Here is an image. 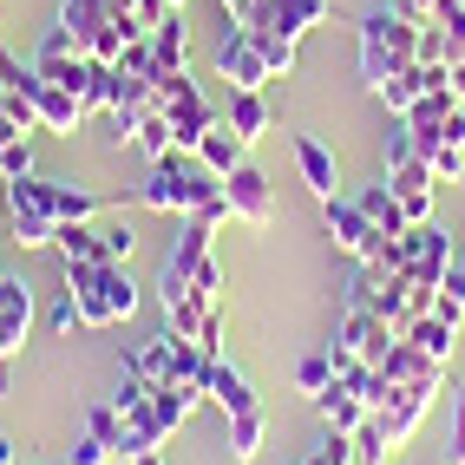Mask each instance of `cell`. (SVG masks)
Returning <instances> with one entry per match:
<instances>
[{"label":"cell","instance_id":"obj_1","mask_svg":"<svg viewBox=\"0 0 465 465\" xmlns=\"http://www.w3.org/2000/svg\"><path fill=\"white\" fill-rule=\"evenodd\" d=\"M216 191H223V177H216V171H203V164H191V158H183V151H171V158H158V164H151L144 171V183H138V203L144 210H158V216H191L203 197H216Z\"/></svg>","mask_w":465,"mask_h":465},{"label":"cell","instance_id":"obj_2","mask_svg":"<svg viewBox=\"0 0 465 465\" xmlns=\"http://www.w3.org/2000/svg\"><path fill=\"white\" fill-rule=\"evenodd\" d=\"M413 59H420V26L413 20H400V14H367L361 20V79H367V92L381 79H393V73H407Z\"/></svg>","mask_w":465,"mask_h":465},{"label":"cell","instance_id":"obj_3","mask_svg":"<svg viewBox=\"0 0 465 465\" xmlns=\"http://www.w3.org/2000/svg\"><path fill=\"white\" fill-rule=\"evenodd\" d=\"M393 341L400 334L381 315H367V308H341V328L328 341V361H334V374H348V367H381Z\"/></svg>","mask_w":465,"mask_h":465},{"label":"cell","instance_id":"obj_4","mask_svg":"<svg viewBox=\"0 0 465 465\" xmlns=\"http://www.w3.org/2000/svg\"><path fill=\"white\" fill-rule=\"evenodd\" d=\"M210 236H216V230H203L197 216H177V242L164 250V269H158V302H164V308L191 295L197 269L210 262Z\"/></svg>","mask_w":465,"mask_h":465},{"label":"cell","instance_id":"obj_5","mask_svg":"<svg viewBox=\"0 0 465 465\" xmlns=\"http://www.w3.org/2000/svg\"><path fill=\"white\" fill-rule=\"evenodd\" d=\"M322 223H328V236H334V250H348L354 262H381V256H387V236L374 230V216H367L354 197H328V203H322Z\"/></svg>","mask_w":465,"mask_h":465},{"label":"cell","instance_id":"obj_6","mask_svg":"<svg viewBox=\"0 0 465 465\" xmlns=\"http://www.w3.org/2000/svg\"><path fill=\"white\" fill-rule=\"evenodd\" d=\"M216 73L230 79V92H262L275 73H269V59H262V46H256V34L250 26H230L223 40H216Z\"/></svg>","mask_w":465,"mask_h":465},{"label":"cell","instance_id":"obj_7","mask_svg":"<svg viewBox=\"0 0 465 465\" xmlns=\"http://www.w3.org/2000/svg\"><path fill=\"white\" fill-rule=\"evenodd\" d=\"M223 197H230V216L236 223H250V230H269L275 223V183L262 164H236L223 177Z\"/></svg>","mask_w":465,"mask_h":465},{"label":"cell","instance_id":"obj_8","mask_svg":"<svg viewBox=\"0 0 465 465\" xmlns=\"http://www.w3.org/2000/svg\"><path fill=\"white\" fill-rule=\"evenodd\" d=\"M164 118H171L177 151H183V158H197L203 132H210V125H223V105H210V99H203V85H197V79H183V85H177V99L164 105Z\"/></svg>","mask_w":465,"mask_h":465},{"label":"cell","instance_id":"obj_9","mask_svg":"<svg viewBox=\"0 0 465 465\" xmlns=\"http://www.w3.org/2000/svg\"><path fill=\"white\" fill-rule=\"evenodd\" d=\"M328 20V0H256V14L242 26H269V34H289L302 46V34H315Z\"/></svg>","mask_w":465,"mask_h":465},{"label":"cell","instance_id":"obj_10","mask_svg":"<svg viewBox=\"0 0 465 465\" xmlns=\"http://www.w3.org/2000/svg\"><path fill=\"white\" fill-rule=\"evenodd\" d=\"M387 177V191L400 197V210H407V223H432V197H440V177H432L426 158L413 164H400V171H381Z\"/></svg>","mask_w":465,"mask_h":465},{"label":"cell","instance_id":"obj_11","mask_svg":"<svg viewBox=\"0 0 465 465\" xmlns=\"http://www.w3.org/2000/svg\"><path fill=\"white\" fill-rule=\"evenodd\" d=\"M315 407H322V420L334 426V432H354L361 420H374L367 413V400H361V367H348V374H334L322 393H315Z\"/></svg>","mask_w":465,"mask_h":465},{"label":"cell","instance_id":"obj_12","mask_svg":"<svg viewBox=\"0 0 465 465\" xmlns=\"http://www.w3.org/2000/svg\"><path fill=\"white\" fill-rule=\"evenodd\" d=\"M426 407H432V393H426V387H393V400H387V407L374 413L393 452H400V446H407V440H413V432H420V420H426Z\"/></svg>","mask_w":465,"mask_h":465},{"label":"cell","instance_id":"obj_13","mask_svg":"<svg viewBox=\"0 0 465 465\" xmlns=\"http://www.w3.org/2000/svg\"><path fill=\"white\" fill-rule=\"evenodd\" d=\"M381 374H387L393 387H426V393H440L446 367L432 361V354H420L413 341H393V348H387V361H381Z\"/></svg>","mask_w":465,"mask_h":465},{"label":"cell","instance_id":"obj_14","mask_svg":"<svg viewBox=\"0 0 465 465\" xmlns=\"http://www.w3.org/2000/svg\"><path fill=\"white\" fill-rule=\"evenodd\" d=\"M295 171H302V183H308V191H315L322 203H328V197H341V171H334V151H328L322 138L295 132Z\"/></svg>","mask_w":465,"mask_h":465},{"label":"cell","instance_id":"obj_15","mask_svg":"<svg viewBox=\"0 0 465 465\" xmlns=\"http://www.w3.org/2000/svg\"><path fill=\"white\" fill-rule=\"evenodd\" d=\"M105 20H112L105 0H59V26H53V34L66 40L73 53H85V46H92V34H99Z\"/></svg>","mask_w":465,"mask_h":465},{"label":"cell","instance_id":"obj_16","mask_svg":"<svg viewBox=\"0 0 465 465\" xmlns=\"http://www.w3.org/2000/svg\"><path fill=\"white\" fill-rule=\"evenodd\" d=\"M210 407H223V413L236 420V413H256L262 400H256V387H250V374H242V367L216 361V367H210Z\"/></svg>","mask_w":465,"mask_h":465},{"label":"cell","instance_id":"obj_17","mask_svg":"<svg viewBox=\"0 0 465 465\" xmlns=\"http://www.w3.org/2000/svg\"><path fill=\"white\" fill-rule=\"evenodd\" d=\"M223 125L242 138V144H262L269 138V99H262V92H230V105H223Z\"/></svg>","mask_w":465,"mask_h":465},{"label":"cell","instance_id":"obj_18","mask_svg":"<svg viewBox=\"0 0 465 465\" xmlns=\"http://www.w3.org/2000/svg\"><path fill=\"white\" fill-rule=\"evenodd\" d=\"M164 446H171V432L158 426V413H151V407H138V413H125V432H118V446H112V452L132 465V459H144V452H164Z\"/></svg>","mask_w":465,"mask_h":465},{"label":"cell","instance_id":"obj_19","mask_svg":"<svg viewBox=\"0 0 465 465\" xmlns=\"http://www.w3.org/2000/svg\"><path fill=\"white\" fill-rule=\"evenodd\" d=\"M354 203H361L367 216H374V230H381L387 242L413 230V223H407V210H400V197L387 191V177H381V183H361V191H354Z\"/></svg>","mask_w":465,"mask_h":465},{"label":"cell","instance_id":"obj_20","mask_svg":"<svg viewBox=\"0 0 465 465\" xmlns=\"http://www.w3.org/2000/svg\"><path fill=\"white\" fill-rule=\"evenodd\" d=\"M197 164H203V171H216V177H230L236 164H250V144H242L230 125H210V132H203V144H197Z\"/></svg>","mask_w":465,"mask_h":465},{"label":"cell","instance_id":"obj_21","mask_svg":"<svg viewBox=\"0 0 465 465\" xmlns=\"http://www.w3.org/2000/svg\"><path fill=\"white\" fill-rule=\"evenodd\" d=\"M125 367H138V374H144L151 387H171V381H177V361H171V328H164V334H151V341H138V348L125 354Z\"/></svg>","mask_w":465,"mask_h":465},{"label":"cell","instance_id":"obj_22","mask_svg":"<svg viewBox=\"0 0 465 465\" xmlns=\"http://www.w3.org/2000/svg\"><path fill=\"white\" fill-rule=\"evenodd\" d=\"M400 341H413L420 354H432V361L446 367V361H452V348H459V328H452V322L440 315V308H432V315H420V322H413L407 334H400Z\"/></svg>","mask_w":465,"mask_h":465},{"label":"cell","instance_id":"obj_23","mask_svg":"<svg viewBox=\"0 0 465 465\" xmlns=\"http://www.w3.org/2000/svg\"><path fill=\"white\" fill-rule=\"evenodd\" d=\"M7 223H14L20 250H53V242H59V223L46 210H34V203H7Z\"/></svg>","mask_w":465,"mask_h":465},{"label":"cell","instance_id":"obj_24","mask_svg":"<svg viewBox=\"0 0 465 465\" xmlns=\"http://www.w3.org/2000/svg\"><path fill=\"white\" fill-rule=\"evenodd\" d=\"M66 262H105V242H99V216L92 223H59V242H53Z\"/></svg>","mask_w":465,"mask_h":465},{"label":"cell","instance_id":"obj_25","mask_svg":"<svg viewBox=\"0 0 465 465\" xmlns=\"http://www.w3.org/2000/svg\"><path fill=\"white\" fill-rule=\"evenodd\" d=\"M151 53H158V66H183V59H191V26H183V14H164L151 26Z\"/></svg>","mask_w":465,"mask_h":465},{"label":"cell","instance_id":"obj_26","mask_svg":"<svg viewBox=\"0 0 465 465\" xmlns=\"http://www.w3.org/2000/svg\"><path fill=\"white\" fill-rule=\"evenodd\" d=\"M216 308H223V302L183 295V302H171V308H164V328H171V334H183V341H197V334H203V322L216 315Z\"/></svg>","mask_w":465,"mask_h":465},{"label":"cell","instance_id":"obj_27","mask_svg":"<svg viewBox=\"0 0 465 465\" xmlns=\"http://www.w3.org/2000/svg\"><path fill=\"white\" fill-rule=\"evenodd\" d=\"M262 432H269L262 407H256V413H236V420H230V459H236V465H250V459L262 452Z\"/></svg>","mask_w":465,"mask_h":465},{"label":"cell","instance_id":"obj_28","mask_svg":"<svg viewBox=\"0 0 465 465\" xmlns=\"http://www.w3.org/2000/svg\"><path fill=\"white\" fill-rule=\"evenodd\" d=\"M459 112V99H452V85H440V92H426V99L407 112V125L413 132H432V138H440V125H446V118Z\"/></svg>","mask_w":465,"mask_h":465},{"label":"cell","instance_id":"obj_29","mask_svg":"<svg viewBox=\"0 0 465 465\" xmlns=\"http://www.w3.org/2000/svg\"><path fill=\"white\" fill-rule=\"evenodd\" d=\"M99 282H105V308H112V322H125L132 308H138V282L125 275V262H105V269H99Z\"/></svg>","mask_w":465,"mask_h":465},{"label":"cell","instance_id":"obj_30","mask_svg":"<svg viewBox=\"0 0 465 465\" xmlns=\"http://www.w3.org/2000/svg\"><path fill=\"white\" fill-rule=\"evenodd\" d=\"M132 151H144L151 164H158V158H171V151H177V138H171V118H164V112H151L144 125H138V144H132Z\"/></svg>","mask_w":465,"mask_h":465},{"label":"cell","instance_id":"obj_31","mask_svg":"<svg viewBox=\"0 0 465 465\" xmlns=\"http://www.w3.org/2000/svg\"><path fill=\"white\" fill-rule=\"evenodd\" d=\"M432 308H440V315L465 334V262H452L446 269V282H440V302H432Z\"/></svg>","mask_w":465,"mask_h":465},{"label":"cell","instance_id":"obj_32","mask_svg":"<svg viewBox=\"0 0 465 465\" xmlns=\"http://www.w3.org/2000/svg\"><path fill=\"white\" fill-rule=\"evenodd\" d=\"M387 432H381V420H361L354 426V465H387Z\"/></svg>","mask_w":465,"mask_h":465},{"label":"cell","instance_id":"obj_33","mask_svg":"<svg viewBox=\"0 0 465 465\" xmlns=\"http://www.w3.org/2000/svg\"><path fill=\"white\" fill-rule=\"evenodd\" d=\"M151 393H158V387H151V381L138 374V367H125V374H118V393H112V407H118V413H138V407H151Z\"/></svg>","mask_w":465,"mask_h":465},{"label":"cell","instance_id":"obj_34","mask_svg":"<svg viewBox=\"0 0 465 465\" xmlns=\"http://www.w3.org/2000/svg\"><path fill=\"white\" fill-rule=\"evenodd\" d=\"M328 381H334V361H328V348H322V354H302V361H295V387H302L308 400H315V393H322Z\"/></svg>","mask_w":465,"mask_h":465},{"label":"cell","instance_id":"obj_35","mask_svg":"<svg viewBox=\"0 0 465 465\" xmlns=\"http://www.w3.org/2000/svg\"><path fill=\"white\" fill-rule=\"evenodd\" d=\"M381 158H387V171H400V164L426 158V151H420V132L407 125V118H400V132H387V151H381Z\"/></svg>","mask_w":465,"mask_h":465},{"label":"cell","instance_id":"obj_36","mask_svg":"<svg viewBox=\"0 0 465 465\" xmlns=\"http://www.w3.org/2000/svg\"><path fill=\"white\" fill-rule=\"evenodd\" d=\"M0 315H26L34 322V289H26L20 275H7V269H0Z\"/></svg>","mask_w":465,"mask_h":465},{"label":"cell","instance_id":"obj_37","mask_svg":"<svg viewBox=\"0 0 465 465\" xmlns=\"http://www.w3.org/2000/svg\"><path fill=\"white\" fill-rule=\"evenodd\" d=\"M14 177H34V144H26V138L0 144V183H14Z\"/></svg>","mask_w":465,"mask_h":465},{"label":"cell","instance_id":"obj_38","mask_svg":"<svg viewBox=\"0 0 465 465\" xmlns=\"http://www.w3.org/2000/svg\"><path fill=\"white\" fill-rule=\"evenodd\" d=\"M85 432H92V440H105V446H118V432H125V413H118L112 400H105V407H92V413H85Z\"/></svg>","mask_w":465,"mask_h":465},{"label":"cell","instance_id":"obj_39","mask_svg":"<svg viewBox=\"0 0 465 465\" xmlns=\"http://www.w3.org/2000/svg\"><path fill=\"white\" fill-rule=\"evenodd\" d=\"M99 242H105V262H125L138 250V230L132 223H99Z\"/></svg>","mask_w":465,"mask_h":465},{"label":"cell","instance_id":"obj_40","mask_svg":"<svg viewBox=\"0 0 465 465\" xmlns=\"http://www.w3.org/2000/svg\"><path fill=\"white\" fill-rule=\"evenodd\" d=\"M432 177H440V183H465V151L459 144H432Z\"/></svg>","mask_w":465,"mask_h":465},{"label":"cell","instance_id":"obj_41","mask_svg":"<svg viewBox=\"0 0 465 465\" xmlns=\"http://www.w3.org/2000/svg\"><path fill=\"white\" fill-rule=\"evenodd\" d=\"M308 465H354V432H334V426H328V440L315 446V459H308Z\"/></svg>","mask_w":465,"mask_h":465},{"label":"cell","instance_id":"obj_42","mask_svg":"<svg viewBox=\"0 0 465 465\" xmlns=\"http://www.w3.org/2000/svg\"><path fill=\"white\" fill-rule=\"evenodd\" d=\"M26 328H34L26 315H0V361H14V354H20V341H26Z\"/></svg>","mask_w":465,"mask_h":465},{"label":"cell","instance_id":"obj_43","mask_svg":"<svg viewBox=\"0 0 465 465\" xmlns=\"http://www.w3.org/2000/svg\"><path fill=\"white\" fill-rule=\"evenodd\" d=\"M112 459H118V452H112L105 440H92V432H85V440L73 446V459H66V465H112Z\"/></svg>","mask_w":465,"mask_h":465},{"label":"cell","instance_id":"obj_44","mask_svg":"<svg viewBox=\"0 0 465 465\" xmlns=\"http://www.w3.org/2000/svg\"><path fill=\"white\" fill-rule=\"evenodd\" d=\"M446 465H465V393L452 407V432H446Z\"/></svg>","mask_w":465,"mask_h":465},{"label":"cell","instance_id":"obj_45","mask_svg":"<svg viewBox=\"0 0 465 465\" xmlns=\"http://www.w3.org/2000/svg\"><path fill=\"white\" fill-rule=\"evenodd\" d=\"M73 328H85V315H79L73 295H59V302H53V334H73Z\"/></svg>","mask_w":465,"mask_h":465},{"label":"cell","instance_id":"obj_46","mask_svg":"<svg viewBox=\"0 0 465 465\" xmlns=\"http://www.w3.org/2000/svg\"><path fill=\"white\" fill-rule=\"evenodd\" d=\"M191 295H203V302H223V269H216V262H203V269H197V282H191Z\"/></svg>","mask_w":465,"mask_h":465},{"label":"cell","instance_id":"obj_47","mask_svg":"<svg viewBox=\"0 0 465 465\" xmlns=\"http://www.w3.org/2000/svg\"><path fill=\"white\" fill-rule=\"evenodd\" d=\"M440 144H459V151H465V105L446 118V125H440Z\"/></svg>","mask_w":465,"mask_h":465},{"label":"cell","instance_id":"obj_48","mask_svg":"<svg viewBox=\"0 0 465 465\" xmlns=\"http://www.w3.org/2000/svg\"><path fill=\"white\" fill-rule=\"evenodd\" d=\"M446 85H452V99L465 105V59H452V66H446Z\"/></svg>","mask_w":465,"mask_h":465},{"label":"cell","instance_id":"obj_49","mask_svg":"<svg viewBox=\"0 0 465 465\" xmlns=\"http://www.w3.org/2000/svg\"><path fill=\"white\" fill-rule=\"evenodd\" d=\"M223 14H230V26H242V20L256 14V0H223Z\"/></svg>","mask_w":465,"mask_h":465},{"label":"cell","instance_id":"obj_50","mask_svg":"<svg viewBox=\"0 0 465 465\" xmlns=\"http://www.w3.org/2000/svg\"><path fill=\"white\" fill-rule=\"evenodd\" d=\"M0 465H20V446L7 440V432H0Z\"/></svg>","mask_w":465,"mask_h":465},{"label":"cell","instance_id":"obj_51","mask_svg":"<svg viewBox=\"0 0 465 465\" xmlns=\"http://www.w3.org/2000/svg\"><path fill=\"white\" fill-rule=\"evenodd\" d=\"M7 387H14V361H0V400H7Z\"/></svg>","mask_w":465,"mask_h":465},{"label":"cell","instance_id":"obj_52","mask_svg":"<svg viewBox=\"0 0 465 465\" xmlns=\"http://www.w3.org/2000/svg\"><path fill=\"white\" fill-rule=\"evenodd\" d=\"M132 465H164V452H144V459H132Z\"/></svg>","mask_w":465,"mask_h":465},{"label":"cell","instance_id":"obj_53","mask_svg":"<svg viewBox=\"0 0 465 465\" xmlns=\"http://www.w3.org/2000/svg\"><path fill=\"white\" fill-rule=\"evenodd\" d=\"M171 7H177V14H183V0H171Z\"/></svg>","mask_w":465,"mask_h":465}]
</instances>
